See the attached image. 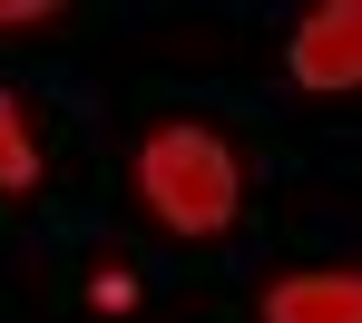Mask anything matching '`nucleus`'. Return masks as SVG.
Segmentation results:
<instances>
[{
	"label": "nucleus",
	"instance_id": "1",
	"mask_svg": "<svg viewBox=\"0 0 362 323\" xmlns=\"http://www.w3.org/2000/svg\"><path fill=\"white\" fill-rule=\"evenodd\" d=\"M137 187H147V206H157L177 235L235 225V157H226L206 128H157L137 147Z\"/></svg>",
	"mask_w": 362,
	"mask_h": 323
},
{
	"label": "nucleus",
	"instance_id": "2",
	"mask_svg": "<svg viewBox=\"0 0 362 323\" xmlns=\"http://www.w3.org/2000/svg\"><path fill=\"white\" fill-rule=\"evenodd\" d=\"M294 78L303 88H362V0H323L294 30Z\"/></svg>",
	"mask_w": 362,
	"mask_h": 323
},
{
	"label": "nucleus",
	"instance_id": "3",
	"mask_svg": "<svg viewBox=\"0 0 362 323\" xmlns=\"http://www.w3.org/2000/svg\"><path fill=\"white\" fill-rule=\"evenodd\" d=\"M264 323H362V274H294L264 294Z\"/></svg>",
	"mask_w": 362,
	"mask_h": 323
},
{
	"label": "nucleus",
	"instance_id": "4",
	"mask_svg": "<svg viewBox=\"0 0 362 323\" xmlns=\"http://www.w3.org/2000/svg\"><path fill=\"white\" fill-rule=\"evenodd\" d=\"M40 187V147L20 128V108H10V88H0V196H30Z\"/></svg>",
	"mask_w": 362,
	"mask_h": 323
},
{
	"label": "nucleus",
	"instance_id": "5",
	"mask_svg": "<svg viewBox=\"0 0 362 323\" xmlns=\"http://www.w3.org/2000/svg\"><path fill=\"white\" fill-rule=\"evenodd\" d=\"M30 20H49V0H0V30H30Z\"/></svg>",
	"mask_w": 362,
	"mask_h": 323
}]
</instances>
